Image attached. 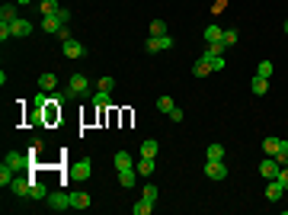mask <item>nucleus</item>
Segmentation results:
<instances>
[{
	"label": "nucleus",
	"instance_id": "nucleus-10",
	"mask_svg": "<svg viewBox=\"0 0 288 215\" xmlns=\"http://www.w3.org/2000/svg\"><path fill=\"white\" fill-rule=\"evenodd\" d=\"M10 29H13V39H26L32 32V23L29 20H23V16H19V20H16V23H10Z\"/></svg>",
	"mask_w": 288,
	"mask_h": 215
},
{
	"label": "nucleus",
	"instance_id": "nucleus-41",
	"mask_svg": "<svg viewBox=\"0 0 288 215\" xmlns=\"http://www.w3.org/2000/svg\"><path fill=\"white\" fill-rule=\"evenodd\" d=\"M54 16H58L61 23H71V10H64V7H61V10H58V13H54Z\"/></svg>",
	"mask_w": 288,
	"mask_h": 215
},
{
	"label": "nucleus",
	"instance_id": "nucleus-36",
	"mask_svg": "<svg viewBox=\"0 0 288 215\" xmlns=\"http://www.w3.org/2000/svg\"><path fill=\"white\" fill-rule=\"evenodd\" d=\"M112 87H115V77H99V90L112 93Z\"/></svg>",
	"mask_w": 288,
	"mask_h": 215
},
{
	"label": "nucleus",
	"instance_id": "nucleus-22",
	"mask_svg": "<svg viewBox=\"0 0 288 215\" xmlns=\"http://www.w3.org/2000/svg\"><path fill=\"white\" fill-rule=\"evenodd\" d=\"M32 199H48V186L36 177H32Z\"/></svg>",
	"mask_w": 288,
	"mask_h": 215
},
{
	"label": "nucleus",
	"instance_id": "nucleus-5",
	"mask_svg": "<svg viewBox=\"0 0 288 215\" xmlns=\"http://www.w3.org/2000/svg\"><path fill=\"white\" fill-rule=\"evenodd\" d=\"M279 167L282 164L275 161V157H263V161H259V177L263 180H275L279 177Z\"/></svg>",
	"mask_w": 288,
	"mask_h": 215
},
{
	"label": "nucleus",
	"instance_id": "nucleus-27",
	"mask_svg": "<svg viewBox=\"0 0 288 215\" xmlns=\"http://www.w3.org/2000/svg\"><path fill=\"white\" fill-rule=\"evenodd\" d=\"M224 52H228L224 39H218V42H208V48H205V55H224Z\"/></svg>",
	"mask_w": 288,
	"mask_h": 215
},
{
	"label": "nucleus",
	"instance_id": "nucleus-29",
	"mask_svg": "<svg viewBox=\"0 0 288 215\" xmlns=\"http://www.w3.org/2000/svg\"><path fill=\"white\" fill-rule=\"evenodd\" d=\"M141 196H144V199H151V202H157V199H160V190H157L154 183H144V193H141Z\"/></svg>",
	"mask_w": 288,
	"mask_h": 215
},
{
	"label": "nucleus",
	"instance_id": "nucleus-12",
	"mask_svg": "<svg viewBox=\"0 0 288 215\" xmlns=\"http://www.w3.org/2000/svg\"><path fill=\"white\" fill-rule=\"evenodd\" d=\"M64 55H68V58H84V55H87V48L80 45L77 39H68V42H64Z\"/></svg>",
	"mask_w": 288,
	"mask_h": 215
},
{
	"label": "nucleus",
	"instance_id": "nucleus-6",
	"mask_svg": "<svg viewBox=\"0 0 288 215\" xmlns=\"http://www.w3.org/2000/svg\"><path fill=\"white\" fill-rule=\"evenodd\" d=\"M205 177H208V180H224V177H228L224 161H205Z\"/></svg>",
	"mask_w": 288,
	"mask_h": 215
},
{
	"label": "nucleus",
	"instance_id": "nucleus-3",
	"mask_svg": "<svg viewBox=\"0 0 288 215\" xmlns=\"http://www.w3.org/2000/svg\"><path fill=\"white\" fill-rule=\"evenodd\" d=\"M90 174H93L90 157H80V161H74V164H71V170H68L71 180H90Z\"/></svg>",
	"mask_w": 288,
	"mask_h": 215
},
{
	"label": "nucleus",
	"instance_id": "nucleus-13",
	"mask_svg": "<svg viewBox=\"0 0 288 215\" xmlns=\"http://www.w3.org/2000/svg\"><path fill=\"white\" fill-rule=\"evenodd\" d=\"M19 13H16V3H3L0 7V23H16Z\"/></svg>",
	"mask_w": 288,
	"mask_h": 215
},
{
	"label": "nucleus",
	"instance_id": "nucleus-18",
	"mask_svg": "<svg viewBox=\"0 0 288 215\" xmlns=\"http://www.w3.org/2000/svg\"><path fill=\"white\" fill-rule=\"evenodd\" d=\"M128 167H135V157L128 151H119L115 154V170H128Z\"/></svg>",
	"mask_w": 288,
	"mask_h": 215
},
{
	"label": "nucleus",
	"instance_id": "nucleus-25",
	"mask_svg": "<svg viewBox=\"0 0 288 215\" xmlns=\"http://www.w3.org/2000/svg\"><path fill=\"white\" fill-rule=\"evenodd\" d=\"M221 36H224V29H221V26H205V42H218Z\"/></svg>",
	"mask_w": 288,
	"mask_h": 215
},
{
	"label": "nucleus",
	"instance_id": "nucleus-14",
	"mask_svg": "<svg viewBox=\"0 0 288 215\" xmlns=\"http://www.w3.org/2000/svg\"><path fill=\"white\" fill-rule=\"evenodd\" d=\"M135 177H141V174H138L135 167H128V170H119V183L125 186V190H131V186H135Z\"/></svg>",
	"mask_w": 288,
	"mask_h": 215
},
{
	"label": "nucleus",
	"instance_id": "nucleus-42",
	"mask_svg": "<svg viewBox=\"0 0 288 215\" xmlns=\"http://www.w3.org/2000/svg\"><path fill=\"white\" fill-rule=\"evenodd\" d=\"M13 3H16V7H29L32 0H13Z\"/></svg>",
	"mask_w": 288,
	"mask_h": 215
},
{
	"label": "nucleus",
	"instance_id": "nucleus-40",
	"mask_svg": "<svg viewBox=\"0 0 288 215\" xmlns=\"http://www.w3.org/2000/svg\"><path fill=\"white\" fill-rule=\"evenodd\" d=\"M54 36H58V39H61V42H68V39H71V29H68V23L61 26V29H58V32H54Z\"/></svg>",
	"mask_w": 288,
	"mask_h": 215
},
{
	"label": "nucleus",
	"instance_id": "nucleus-17",
	"mask_svg": "<svg viewBox=\"0 0 288 215\" xmlns=\"http://www.w3.org/2000/svg\"><path fill=\"white\" fill-rule=\"evenodd\" d=\"M154 206H157V202H151V199H144V196H141V199L131 206V212H135V215H151V212H154Z\"/></svg>",
	"mask_w": 288,
	"mask_h": 215
},
{
	"label": "nucleus",
	"instance_id": "nucleus-34",
	"mask_svg": "<svg viewBox=\"0 0 288 215\" xmlns=\"http://www.w3.org/2000/svg\"><path fill=\"white\" fill-rule=\"evenodd\" d=\"M32 106H38V109H45V106H48V93H45V90H38L36 97H32Z\"/></svg>",
	"mask_w": 288,
	"mask_h": 215
},
{
	"label": "nucleus",
	"instance_id": "nucleus-31",
	"mask_svg": "<svg viewBox=\"0 0 288 215\" xmlns=\"http://www.w3.org/2000/svg\"><path fill=\"white\" fill-rule=\"evenodd\" d=\"M272 157H275L279 164H288V141H279V151H275Z\"/></svg>",
	"mask_w": 288,
	"mask_h": 215
},
{
	"label": "nucleus",
	"instance_id": "nucleus-26",
	"mask_svg": "<svg viewBox=\"0 0 288 215\" xmlns=\"http://www.w3.org/2000/svg\"><path fill=\"white\" fill-rule=\"evenodd\" d=\"M38 7H42V16H54L58 13V0H42V3H38Z\"/></svg>",
	"mask_w": 288,
	"mask_h": 215
},
{
	"label": "nucleus",
	"instance_id": "nucleus-2",
	"mask_svg": "<svg viewBox=\"0 0 288 215\" xmlns=\"http://www.w3.org/2000/svg\"><path fill=\"white\" fill-rule=\"evenodd\" d=\"M170 48H173V39H170V32H167V36H147V42H144V52H151V55L170 52Z\"/></svg>",
	"mask_w": 288,
	"mask_h": 215
},
{
	"label": "nucleus",
	"instance_id": "nucleus-20",
	"mask_svg": "<svg viewBox=\"0 0 288 215\" xmlns=\"http://www.w3.org/2000/svg\"><path fill=\"white\" fill-rule=\"evenodd\" d=\"M61 26H64V23H61L58 16H42V29H45V32H52V36L61 29Z\"/></svg>",
	"mask_w": 288,
	"mask_h": 215
},
{
	"label": "nucleus",
	"instance_id": "nucleus-1",
	"mask_svg": "<svg viewBox=\"0 0 288 215\" xmlns=\"http://www.w3.org/2000/svg\"><path fill=\"white\" fill-rule=\"evenodd\" d=\"M87 90H90V80L84 74H71L68 87H64V97L68 100H80V97H87Z\"/></svg>",
	"mask_w": 288,
	"mask_h": 215
},
{
	"label": "nucleus",
	"instance_id": "nucleus-44",
	"mask_svg": "<svg viewBox=\"0 0 288 215\" xmlns=\"http://www.w3.org/2000/svg\"><path fill=\"white\" fill-rule=\"evenodd\" d=\"M38 3H42V0H38Z\"/></svg>",
	"mask_w": 288,
	"mask_h": 215
},
{
	"label": "nucleus",
	"instance_id": "nucleus-7",
	"mask_svg": "<svg viewBox=\"0 0 288 215\" xmlns=\"http://www.w3.org/2000/svg\"><path fill=\"white\" fill-rule=\"evenodd\" d=\"M282 196H285V186H282L279 180H266V199H269V202H279Z\"/></svg>",
	"mask_w": 288,
	"mask_h": 215
},
{
	"label": "nucleus",
	"instance_id": "nucleus-35",
	"mask_svg": "<svg viewBox=\"0 0 288 215\" xmlns=\"http://www.w3.org/2000/svg\"><path fill=\"white\" fill-rule=\"evenodd\" d=\"M151 36H167V23H163V20H154L151 23Z\"/></svg>",
	"mask_w": 288,
	"mask_h": 215
},
{
	"label": "nucleus",
	"instance_id": "nucleus-11",
	"mask_svg": "<svg viewBox=\"0 0 288 215\" xmlns=\"http://www.w3.org/2000/svg\"><path fill=\"white\" fill-rule=\"evenodd\" d=\"M71 209H90V193L74 190L71 193Z\"/></svg>",
	"mask_w": 288,
	"mask_h": 215
},
{
	"label": "nucleus",
	"instance_id": "nucleus-24",
	"mask_svg": "<svg viewBox=\"0 0 288 215\" xmlns=\"http://www.w3.org/2000/svg\"><path fill=\"white\" fill-rule=\"evenodd\" d=\"M29 125H36V129H38V125H48V122H45V109H38V106H32V116H29Z\"/></svg>",
	"mask_w": 288,
	"mask_h": 215
},
{
	"label": "nucleus",
	"instance_id": "nucleus-4",
	"mask_svg": "<svg viewBox=\"0 0 288 215\" xmlns=\"http://www.w3.org/2000/svg\"><path fill=\"white\" fill-rule=\"evenodd\" d=\"M48 209H54V212H64V209H71V193H48Z\"/></svg>",
	"mask_w": 288,
	"mask_h": 215
},
{
	"label": "nucleus",
	"instance_id": "nucleus-38",
	"mask_svg": "<svg viewBox=\"0 0 288 215\" xmlns=\"http://www.w3.org/2000/svg\"><path fill=\"white\" fill-rule=\"evenodd\" d=\"M275 180H279V183L288 190V164H282V167H279V177H275Z\"/></svg>",
	"mask_w": 288,
	"mask_h": 215
},
{
	"label": "nucleus",
	"instance_id": "nucleus-21",
	"mask_svg": "<svg viewBox=\"0 0 288 215\" xmlns=\"http://www.w3.org/2000/svg\"><path fill=\"white\" fill-rule=\"evenodd\" d=\"M192 74L196 77H212V64L205 61V58H198V61L192 64Z\"/></svg>",
	"mask_w": 288,
	"mask_h": 215
},
{
	"label": "nucleus",
	"instance_id": "nucleus-32",
	"mask_svg": "<svg viewBox=\"0 0 288 215\" xmlns=\"http://www.w3.org/2000/svg\"><path fill=\"white\" fill-rule=\"evenodd\" d=\"M173 106H176L173 97H160V100H157V109H160V113H167V116H170V109H173Z\"/></svg>",
	"mask_w": 288,
	"mask_h": 215
},
{
	"label": "nucleus",
	"instance_id": "nucleus-16",
	"mask_svg": "<svg viewBox=\"0 0 288 215\" xmlns=\"http://www.w3.org/2000/svg\"><path fill=\"white\" fill-rule=\"evenodd\" d=\"M157 151H160V145H157L154 138L141 141V148H138V154H141V157H157Z\"/></svg>",
	"mask_w": 288,
	"mask_h": 215
},
{
	"label": "nucleus",
	"instance_id": "nucleus-28",
	"mask_svg": "<svg viewBox=\"0 0 288 215\" xmlns=\"http://www.w3.org/2000/svg\"><path fill=\"white\" fill-rule=\"evenodd\" d=\"M208 161H224V145H208Z\"/></svg>",
	"mask_w": 288,
	"mask_h": 215
},
{
	"label": "nucleus",
	"instance_id": "nucleus-19",
	"mask_svg": "<svg viewBox=\"0 0 288 215\" xmlns=\"http://www.w3.org/2000/svg\"><path fill=\"white\" fill-rule=\"evenodd\" d=\"M109 103H112V100H109V93H106V90H96V93H93V106H96L99 113H106Z\"/></svg>",
	"mask_w": 288,
	"mask_h": 215
},
{
	"label": "nucleus",
	"instance_id": "nucleus-37",
	"mask_svg": "<svg viewBox=\"0 0 288 215\" xmlns=\"http://www.w3.org/2000/svg\"><path fill=\"white\" fill-rule=\"evenodd\" d=\"M221 39H224V45H234V42H237V29H224V36H221Z\"/></svg>",
	"mask_w": 288,
	"mask_h": 215
},
{
	"label": "nucleus",
	"instance_id": "nucleus-39",
	"mask_svg": "<svg viewBox=\"0 0 288 215\" xmlns=\"http://www.w3.org/2000/svg\"><path fill=\"white\" fill-rule=\"evenodd\" d=\"M170 119H173V122H182V119H186V113H182L180 106H173V109H170Z\"/></svg>",
	"mask_w": 288,
	"mask_h": 215
},
{
	"label": "nucleus",
	"instance_id": "nucleus-43",
	"mask_svg": "<svg viewBox=\"0 0 288 215\" xmlns=\"http://www.w3.org/2000/svg\"><path fill=\"white\" fill-rule=\"evenodd\" d=\"M282 29H285V36H288V20H285V26H282Z\"/></svg>",
	"mask_w": 288,
	"mask_h": 215
},
{
	"label": "nucleus",
	"instance_id": "nucleus-33",
	"mask_svg": "<svg viewBox=\"0 0 288 215\" xmlns=\"http://www.w3.org/2000/svg\"><path fill=\"white\" fill-rule=\"evenodd\" d=\"M272 71H275V64H272V61H259L256 74H259V77H272Z\"/></svg>",
	"mask_w": 288,
	"mask_h": 215
},
{
	"label": "nucleus",
	"instance_id": "nucleus-15",
	"mask_svg": "<svg viewBox=\"0 0 288 215\" xmlns=\"http://www.w3.org/2000/svg\"><path fill=\"white\" fill-rule=\"evenodd\" d=\"M250 90L256 93V97H266V93H269V77H253V84H250Z\"/></svg>",
	"mask_w": 288,
	"mask_h": 215
},
{
	"label": "nucleus",
	"instance_id": "nucleus-9",
	"mask_svg": "<svg viewBox=\"0 0 288 215\" xmlns=\"http://www.w3.org/2000/svg\"><path fill=\"white\" fill-rule=\"evenodd\" d=\"M38 90H45V93H54V90H58V74H52V71H45V74L38 77Z\"/></svg>",
	"mask_w": 288,
	"mask_h": 215
},
{
	"label": "nucleus",
	"instance_id": "nucleus-8",
	"mask_svg": "<svg viewBox=\"0 0 288 215\" xmlns=\"http://www.w3.org/2000/svg\"><path fill=\"white\" fill-rule=\"evenodd\" d=\"M10 190H13V196H19V199L32 196V177H29V180H13V183H10Z\"/></svg>",
	"mask_w": 288,
	"mask_h": 215
},
{
	"label": "nucleus",
	"instance_id": "nucleus-23",
	"mask_svg": "<svg viewBox=\"0 0 288 215\" xmlns=\"http://www.w3.org/2000/svg\"><path fill=\"white\" fill-rule=\"evenodd\" d=\"M135 170H138V174H141V177H151V174H154V157H141Z\"/></svg>",
	"mask_w": 288,
	"mask_h": 215
},
{
	"label": "nucleus",
	"instance_id": "nucleus-30",
	"mask_svg": "<svg viewBox=\"0 0 288 215\" xmlns=\"http://www.w3.org/2000/svg\"><path fill=\"white\" fill-rule=\"evenodd\" d=\"M279 141H282V138H272V135H269V138H266V141H263V151H266V154H269V157H272V154H275V151H279Z\"/></svg>",
	"mask_w": 288,
	"mask_h": 215
}]
</instances>
